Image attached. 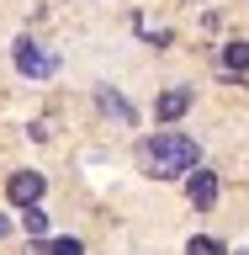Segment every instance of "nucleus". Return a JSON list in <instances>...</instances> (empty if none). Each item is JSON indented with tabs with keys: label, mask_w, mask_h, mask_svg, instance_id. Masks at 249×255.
I'll return each instance as SVG.
<instances>
[{
	"label": "nucleus",
	"mask_w": 249,
	"mask_h": 255,
	"mask_svg": "<svg viewBox=\"0 0 249 255\" xmlns=\"http://www.w3.org/2000/svg\"><path fill=\"white\" fill-rule=\"evenodd\" d=\"M11 59H16V69H21V75H32V80H48L53 69H59V53H53V48H43V43H27V37L11 48Z\"/></svg>",
	"instance_id": "2"
},
{
	"label": "nucleus",
	"mask_w": 249,
	"mask_h": 255,
	"mask_svg": "<svg viewBox=\"0 0 249 255\" xmlns=\"http://www.w3.org/2000/svg\"><path fill=\"white\" fill-rule=\"evenodd\" d=\"M223 69H249V43H228L223 48Z\"/></svg>",
	"instance_id": "8"
},
{
	"label": "nucleus",
	"mask_w": 249,
	"mask_h": 255,
	"mask_svg": "<svg viewBox=\"0 0 249 255\" xmlns=\"http://www.w3.org/2000/svg\"><path fill=\"white\" fill-rule=\"evenodd\" d=\"M5 234H11V218H0V239H5Z\"/></svg>",
	"instance_id": "11"
},
{
	"label": "nucleus",
	"mask_w": 249,
	"mask_h": 255,
	"mask_svg": "<svg viewBox=\"0 0 249 255\" xmlns=\"http://www.w3.org/2000/svg\"><path fill=\"white\" fill-rule=\"evenodd\" d=\"M186 197H191V207H212V202H218V175H212V170H191Z\"/></svg>",
	"instance_id": "4"
},
{
	"label": "nucleus",
	"mask_w": 249,
	"mask_h": 255,
	"mask_svg": "<svg viewBox=\"0 0 249 255\" xmlns=\"http://www.w3.org/2000/svg\"><path fill=\"white\" fill-rule=\"evenodd\" d=\"M186 255H223V245H218V239H191V245H186Z\"/></svg>",
	"instance_id": "9"
},
{
	"label": "nucleus",
	"mask_w": 249,
	"mask_h": 255,
	"mask_svg": "<svg viewBox=\"0 0 249 255\" xmlns=\"http://www.w3.org/2000/svg\"><path fill=\"white\" fill-rule=\"evenodd\" d=\"M48 255H85V245H80V239H53Z\"/></svg>",
	"instance_id": "10"
},
{
	"label": "nucleus",
	"mask_w": 249,
	"mask_h": 255,
	"mask_svg": "<svg viewBox=\"0 0 249 255\" xmlns=\"http://www.w3.org/2000/svg\"><path fill=\"white\" fill-rule=\"evenodd\" d=\"M186 107H191V91H186V85H175V91H165L154 101V117H159V123H175V117H186Z\"/></svg>",
	"instance_id": "5"
},
{
	"label": "nucleus",
	"mask_w": 249,
	"mask_h": 255,
	"mask_svg": "<svg viewBox=\"0 0 249 255\" xmlns=\"http://www.w3.org/2000/svg\"><path fill=\"white\" fill-rule=\"evenodd\" d=\"M21 229H27L32 239H43L48 234V213H43V207H27V213H21Z\"/></svg>",
	"instance_id": "7"
},
{
	"label": "nucleus",
	"mask_w": 249,
	"mask_h": 255,
	"mask_svg": "<svg viewBox=\"0 0 249 255\" xmlns=\"http://www.w3.org/2000/svg\"><path fill=\"white\" fill-rule=\"evenodd\" d=\"M5 197H11L16 207H37V197H43V175H37V170H16L11 181H5Z\"/></svg>",
	"instance_id": "3"
},
{
	"label": "nucleus",
	"mask_w": 249,
	"mask_h": 255,
	"mask_svg": "<svg viewBox=\"0 0 249 255\" xmlns=\"http://www.w3.org/2000/svg\"><path fill=\"white\" fill-rule=\"evenodd\" d=\"M95 101H101V112H111V117H117V123H133V107H127L122 96L111 91V85H101V91H95Z\"/></svg>",
	"instance_id": "6"
},
{
	"label": "nucleus",
	"mask_w": 249,
	"mask_h": 255,
	"mask_svg": "<svg viewBox=\"0 0 249 255\" xmlns=\"http://www.w3.org/2000/svg\"><path fill=\"white\" fill-rule=\"evenodd\" d=\"M143 165H149L154 181H175V175L196 170V138H186V133H154L143 143Z\"/></svg>",
	"instance_id": "1"
}]
</instances>
